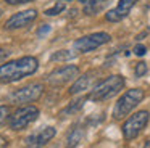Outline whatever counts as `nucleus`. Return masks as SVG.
<instances>
[{"instance_id":"obj_1","label":"nucleus","mask_w":150,"mask_h":148,"mask_svg":"<svg viewBox=\"0 0 150 148\" xmlns=\"http://www.w3.org/2000/svg\"><path fill=\"white\" fill-rule=\"evenodd\" d=\"M39 68V61L34 56H23L7 61L0 66V82H16V80L34 74Z\"/></svg>"},{"instance_id":"obj_2","label":"nucleus","mask_w":150,"mask_h":148,"mask_svg":"<svg viewBox=\"0 0 150 148\" xmlns=\"http://www.w3.org/2000/svg\"><path fill=\"white\" fill-rule=\"evenodd\" d=\"M126 80H124L123 76L120 74H115V76H108L105 80H102L100 84L94 87L91 93V100L94 101H102V100H107L110 97H113L115 93H118L121 89L124 87Z\"/></svg>"},{"instance_id":"obj_3","label":"nucleus","mask_w":150,"mask_h":148,"mask_svg":"<svg viewBox=\"0 0 150 148\" xmlns=\"http://www.w3.org/2000/svg\"><path fill=\"white\" fill-rule=\"evenodd\" d=\"M145 97V92L142 89H131L127 92H124L120 97V100L116 101L113 109V118L115 119H121L124 116H127Z\"/></svg>"},{"instance_id":"obj_4","label":"nucleus","mask_w":150,"mask_h":148,"mask_svg":"<svg viewBox=\"0 0 150 148\" xmlns=\"http://www.w3.org/2000/svg\"><path fill=\"white\" fill-rule=\"evenodd\" d=\"M37 116H39V109L36 106H23L8 118V124L13 130H23L36 121Z\"/></svg>"},{"instance_id":"obj_5","label":"nucleus","mask_w":150,"mask_h":148,"mask_svg":"<svg viewBox=\"0 0 150 148\" xmlns=\"http://www.w3.org/2000/svg\"><path fill=\"white\" fill-rule=\"evenodd\" d=\"M147 122H149V111H145V109L137 111L136 114H132L131 118H127L126 121H124L123 127H121L124 138H126V140L136 138L137 135L140 134V130L147 125Z\"/></svg>"},{"instance_id":"obj_6","label":"nucleus","mask_w":150,"mask_h":148,"mask_svg":"<svg viewBox=\"0 0 150 148\" xmlns=\"http://www.w3.org/2000/svg\"><path fill=\"white\" fill-rule=\"evenodd\" d=\"M111 40V35L107 34V32H95V34L91 35H84V37L78 39V40L73 44L76 51L79 53H87V51H92L95 48L102 47V45L108 44Z\"/></svg>"},{"instance_id":"obj_7","label":"nucleus","mask_w":150,"mask_h":148,"mask_svg":"<svg viewBox=\"0 0 150 148\" xmlns=\"http://www.w3.org/2000/svg\"><path fill=\"white\" fill-rule=\"evenodd\" d=\"M42 93H44L42 84H29V85H24L21 89L11 92L8 100L11 103H33L36 100H39Z\"/></svg>"},{"instance_id":"obj_8","label":"nucleus","mask_w":150,"mask_h":148,"mask_svg":"<svg viewBox=\"0 0 150 148\" xmlns=\"http://www.w3.org/2000/svg\"><path fill=\"white\" fill-rule=\"evenodd\" d=\"M79 74V68L74 64H68V66H62L58 69L52 71V73L47 76V82L50 85H63V84L73 80L74 77H78Z\"/></svg>"},{"instance_id":"obj_9","label":"nucleus","mask_w":150,"mask_h":148,"mask_svg":"<svg viewBox=\"0 0 150 148\" xmlns=\"http://www.w3.org/2000/svg\"><path fill=\"white\" fill-rule=\"evenodd\" d=\"M57 130L52 125H47V127H40L39 130H36L34 134H31L29 137L24 140L26 148H42L55 137Z\"/></svg>"},{"instance_id":"obj_10","label":"nucleus","mask_w":150,"mask_h":148,"mask_svg":"<svg viewBox=\"0 0 150 148\" xmlns=\"http://www.w3.org/2000/svg\"><path fill=\"white\" fill-rule=\"evenodd\" d=\"M36 18H37V11H36V10H24V11H20V13H16V15L11 16V18L5 23V27H7V29L26 27V26H29Z\"/></svg>"},{"instance_id":"obj_11","label":"nucleus","mask_w":150,"mask_h":148,"mask_svg":"<svg viewBox=\"0 0 150 148\" xmlns=\"http://www.w3.org/2000/svg\"><path fill=\"white\" fill-rule=\"evenodd\" d=\"M137 0H120L116 5V8L111 10V11L107 13V19L108 21H121L123 18H126L127 15H129L131 8H132L134 5H136Z\"/></svg>"},{"instance_id":"obj_12","label":"nucleus","mask_w":150,"mask_h":148,"mask_svg":"<svg viewBox=\"0 0 150 148\" xmlns=\"http://www.w3.org/2000/svg\"><path fill=\"white\" fill-rule=\"evenodd\" d=\"M92 79H94V73H87V74H84V76L78 77V79L74 80V84L71 85V89H69V93H71V95H76V93L82 92V90H87L89 87H91Z\"/></svg>"},{"instance_id":"obj_13","label":"nucleus","mask_w":150,"mask_h":148,"mask_svg":"<svg viewBox=\"0 0 150 148\" xmlns=\"http://www.w3.org/2000/svg\"><path fill=\"white\" fill-rule=\"evenodd\" d=\"M84 137V129L81 125H74L71 127V130L68 132V137H66V148H76L79 145V142Z\"/></svg>"},{"instance_id":"obj_14","label":"nucleus","mask_w":150,"mask_h":148,"mask_svg":"<svg viewBox=\"0 0 150 148\" xmlns=\"http://www.w3.org/2000/svg\"><path fill=\"white\" fill-rule=\"evenodd\" d=\"M110 3V0H87L84 6V13L87 15H95V13L102 11L105 6Z\"/></svg>"},{"instance_id":"obj_15","label":"nucleus","mask_w":150,"mask_h":148,"mask_svg":"<svg viewBox=\"0 0 150 148\" xmlns=\"http://www.w3.org/2000/svg\"><path fill=\"white\" fill-rule=\"evenodd\" d=\"M73 56H74V55L69 50H58L50 56V60L52 61H69V60H73Z\"/></svg>"},{"instance_id":"obj_16","label":"nucleus","mask_w":150,"mask_h":148,"mask_svg":"<svg viewBox=\"0 0 150 148\" xmlns=\"http://www.w3.org/2000/svg\"><path fill=\"white\" fill-rule=\"evenodd\" d=\"M86 101V97H82V98H79V100H76V101H73L71 105L68 106V108L63 111V114H68V113H74V111H78V109H81L82 108V103Z\"/></svg>"},{"instance_id":"obj_17","label":"nucleus","mask_w":150,"mask_h":148,"mask_svg":"<svg viewBox=\"0 0 150 148\" xmlns=\"http://www.w3.org/2000/svg\"><path fill=\"white\" fill-rule=\"evenodd\" d=\"M63 10H65V3L58 2V3H55L52 8H47L45 10V15L47 16H55V15H58V13H62Z\"/></svg>"},{"instance_id":"obj_18","label":"nucleus","mask_w":150,"mask_h":148,"mask_svg":"<svg viewBox=\"0 0 150 148\" xmlns=\"http://www.w3.org/2000/svg\"><path fill=\"white\" fill-rule=\"evenodd\" d=\"M145 73H147V64L144 63V61L137 63V66H136V76H137V77H142Z\"/></svg>"},{"instance_id":"obj_19","label":"nucleus","mask_w":150,"mask_h":148,"mask_svg":"<svg viewBox=\"0 0 150 148\" xmlns=\"http://www.w3.org/2000/svg\"><path fill=\"white\" fill-rule=\"evenodd\" d=\"M7 118H8V106L0 105V124H2Z\"/></svg>"},{"instance_id":"obj_20","label":"nucleus","mask_w":150,"mask_h":148,"mask_svg":"<svg viewBox=\"0 0 150 148\" xmlns=\"http://www.w3.org/2000/svg\"><path fill=\"white\" fill-rule=\"evenodd\" d=\"M147 51V48L144 47V45H136V48H134V53L137 55V56H144Z\"/></svg>"},{"instance_id":"obj_21","label":"nucleus","mask_w":150,"mask_h":148,"mask_svg":"<svg viewBox=\"0 0 150 148\" xmlns=\"http://www.w3.org/2000/svg\"><path fill=\"white\" fill-rule=\"evenodd\" d=\"M28 2H34V0H7V3H10V5H21V3Z\"/></svg>"},{"instance_id":"obj_22","label":"nucleus","mask_w":150,"mask_h":148,"mask_svg":"<svg viewBox=\"0 0 150 148\" xmlns=\"http://www.w3.org/2000/svg\"><path fill=\"white\" fill-rule=\"evenodd\" d=\"M49 31H50V26H49V24H44L42 27L39 29V32H37V34H39V35H44V34H47Z\"/></svg>"},{"instance_id":"obj_23","label":"nucleus","mask_w":150,"mask_h":148,"mask_svg":"<svg viewBox=\"0 0 150 148\" xmlns=\"http://www.w3.org/2000/svg\"><path fill=\"white\" fill-rule=\"evenodd\" d=\"M5 147H7V140L0 135V148H5Z\"/></svg>"},{"instance_id":"obj_24","label":"nucleus","mask_w":150,"mask_h":148,"mask_svg":"<svg viewBox=\"0 0 150 148\" xmlns=\"http://www.w3.org/2000/svg\"><path fill=\"white\" fill-rule=\"evenodd\" d=\"M144 148H150V140H149V142H147V143H145V145H144Z\"/></svg>"},{"instance_id":"obj_25","label":"nucleus","mask_w":150,"mask_h":148,"mask_svg":"<svg viewBox=\"0 0 150 148\" xmlns=\"http://www.w3.org/2000/svg\"><path fill=\"white\" fill-rule=\"evenodd\" d=\"M78 2H82V3H86V2H87V0H78Z\"/></svg>"},{"instance_id":"obj_26","label":"nucleus","mask_w":150,"mask_h":148,"mask_svg":"<svg viewBox=\"0 0 150 148\" xmlns=\"http://www.w3.org/2000/svg\"><path fill=\"white\" fill-rule=\"evenodd\" d=\"M0 16H2V10H0Z\"/></svg>"}]
</instances>
